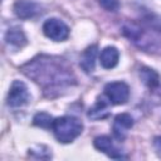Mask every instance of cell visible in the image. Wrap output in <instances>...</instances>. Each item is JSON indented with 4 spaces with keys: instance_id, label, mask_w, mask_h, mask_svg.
Returning a JSON list of instances; mask_svg holds the SVG:
<instances>
[{
    "instance_id": "cell-1",
    "label": "cell",
    "mask_w": 161,
    "mask_h": 161,
    "mask_svg": "<svg viewBox=\"0 0 161 161\" xmlns=\"http://www.w3.org/2000/svg\"><path fill=\"white\" fill-rule=\"evenodd\" d=\"M52 130L59 142L69 143L82 133L83 125L78 118L73 116H63L53 121Z\"/></svg>"
},
{
    "instance_id": "cell-2",
    "label": "cell",
    "mask_w": 161,
    "mask_h": 161,
    "mask_svg": "<svg viewBox=\"0 0 161 161\" xmlns=\"http://www.w3.org/2000/svg\"><path fill=\"white\" fill-rule=\"evenodd\" d=\"M43 33L54 42H63L69 36V28L64 21L50 18L43 24Z\"/></svg>"
},
{
    "instance_id": "cell-3",
    "label": "cell",
    "mask_w": 161,
    "mask_h": 161,
    "mask_svg": "<svg viewBox=\"0 0 161 161\" xmlns=\"http://www.w3.org/2000/svg\"><path fill=\"white\" fill-rule=\"evenodd\" d=\"M29 99H30V96H29L28 87L25 86V83L20 80H14L8 93V98H6L8 106L14 107V108L23 107L28 104Z\"/></svg>"
},
{
    "instance_id": "cell-4",
    "label": "cell",
    "mask_w": 161,
    "mask_h": 161,
    "mask_svg": "<svg viewBox=\"0 0 161 161\" xmlns=\"http://www.w3.org/2000/svg\"><path fill=\"white\" fill-rule=\"evenodd\" d=\"M104 93L112 104H125L130 98V88L125 82H111L104 87Z\"/></svg>"
},
{
    "instance_id": "cell-5",
    "label": "cell",
    "mask_w": 161,
    "mask_h": 161,
    "mask_svg": "<svg viewBox=\"0 0 161 161\" xmlns=\"http://www.w3.org/2000/svg\"><path fill=\"white\" fill-rule=\"evenodd\" d=\"M133 126V119L128 113H119L116 116L113 122V135L117 140L122 141L126 138L128 131Z\"/></svg>"
},
{
    "instance_id": "cell-6",
    "label": "cell",
    "mask_w": 161,
    "mask_h": 161,
    "mask_svg": "<svg viewBox=\"0 0 161 161\" xmlns=\"http://www.w3.org/2000/svg\"><path fill=\"white\" fill-rule=\"evenodd\" d=\"M14 13L20 19H31L40 13V9L34 1L18 0L14 4Z\"/></svg>"
},
{
    "instance_id": "cell-7",
    "label": "cell",
    "mask_w": 161,
    "mask_h": 161,
    "mask_svg": "<svg viewBox=\"0 0 161 161\" xmlns=\"http://www.w3.org/2000/svg\"><path fill=\"white\" fill-rule=\"evenodd\" d=\"M94 147L104 153H107L109 157L112 158H121L122 155L119 153V151L113 146L112 140L108 136H98L94 138Z\"/></svg>"
},
{
    "instance_id": "cell-8",
    "label": "cell",
    "mask_w": 161,
    "mask_h": 161,
    "mask_svg": "<svg viewBox=\"0 0 161 161\" xmlns=\"http://www.w3.org/2000/svg\"><path fill=\"white\" fill-rule=\"evenodd\" d=\"M118 59H119V52L114 47H106L99 55L101 65L106 69H111L116 67L118 63Z\"/></svg>"
},
{
    "instance_id": "cell-9",
    "label": "cell",
    "mask_w": 161,
    "mask_h": 161,
    "mask_svg": "<svg viewBox=\"0 0 161 161\" xmlns=\"http://www.w3.org/2000/svg\"><path fill=\"white\" fill-rule=\"evenodd\" d=\"M5 40H6L8 44L14 45V47H18V48H21L23 45L26 44V36H25L24 31L20 28H18V26L10 28L6 31Z\"/></svg>"
},
{
    "instance_id": "cell-10",
    "label": "cell",
    "mask_w": 161,
    "mask_h": 161,
    "mask_svg": "<svg viewBox=\"0 0 161 161\" xmlns=\"http://www.w3.org/2000/svg\"><path fill=\"white\" fill-rule=\"evenodd\" d=\"M96 55H97V47L96 45H92L84 50V53L80 58V67L86 73H89L94 69Z\"/></svg>"
},
{
    "instance_id": "cell-11",
    "label": "cell",
    "mask_w": 161,
    "mask_h": 161,
    "mask_svg": "<svg viewBox=\"0 0 161 161\" xmlns=\"http://www.w3.org/2000/svg\"><path fill=\"white\" fill-rule=\"evenodd\" d=\"M140 78L150 88H155L160 83V75H158V73L155 72L151 68H147V67H143V68L140 69Z\"/></svg>"
},
{
    "instance_id": "cell-12",
    "label": "cell",
    "mask_w": 161,
    "mask_h": 161,
    "mask_svg": "<svg viewBox=\"0 0 161 161\" xmlns=\"http://www.w3.org/2000/svg\"><path fill=\"white\" fill-rule=\"evenodd\" d=\"M108 114H109V112H108L107 104L102 99L98 101L88 112V117L92 119H102V118H106Z\"/></svg>"
},
{
    "instance_id": "cell-13",
    "label": "cell",
    "mask_w": 161,
    "mask_h": 161,
    "mask_svg": "<svg viewBox=\"0 0 161 161\" xmlns=\"http://www.w3.org/2000/svg\"><path fill=\"white\" fill-rule=\"evenodd\" d=\"M53 121L54 119L52 118V116L45 113V112H39L33 118V123L38 127H42V128H52Z\"/></svg>"
},
{
    "instance_id": "cell-14",
    "label": "cell",
    "mask_w": 161,
    "mask_h": 161,
    "mask_svg": "<svg viewBox=\"0 0 161 161\" xmlns=\"http://www.w3.org/2000/svg\"><path fill=\"white\" fill-rule=\"evenodd\" d=\"M99 4L107 11H116L119 8V1L118 0H99Z\"/></svg>"
},
{
    "instance_id": "cell-15",
    "label": "cell",
    "mask_w": 161,
    "mask_h": 161,
    "mask_svg": "<svg viewBox=\"0 0 161 161\" xmlns=\"http://www.w3.org/2000/svg\"><path fill=\"white\" fill-rule=\"evenodd\" d=\"M153 145H155V147L161 152V136L155 137V140H153Z\"/></svg>"
}]
</instances>
